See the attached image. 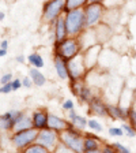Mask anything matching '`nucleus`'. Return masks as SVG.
Masks as SVG:
<instances>
[{
  "instance_id": "obj_1",
  "label": "nucleus",
  "mask_w": 136,
  "mask_h": 153,
  "mask_svg": "<svg viewBox=\"0 0 136 153\" xmlns=\"http://www.w3.org/2000/svg\"><path fill=\"white\" fill-rule=\"evenodd\" d=\"M65 25H67V32H68V34L74 36V34H76V33H79L80 29L86 25L85 11L80 8L67 11Z\"/></svg>"
},
{
  "instance_id": "obj_2",
  "label": "nucleus",
  "mask_w": 136,
  "mask_h": 153,
  "mask_svg": "<svg viewBox=\"0 0 136 153\" xmlns=\"http://www.w3.org/2000/svg\"><path fill=\"white\" fill-rule=\"evenodd\" d=\"M60 138L68 149L74 150V152H83V150H85V141H83L82 137H80L79 134H76L72 128L63 130V133L60 134Z\"/></svg>"
},
{
  "instance_id": "obj_3",
  "label": "nucleus",
  "mask_w": 136,
  "mask_h": 153,
  "mask_svg": "<svg viewBox=\"0 0 136 153\" xmlns=\"http://www.w3.org/2000/svg\"><path fill=\"white\" fill-rule=\"evenodd\" d=\"M38 128H26V130H21L16 131L12 137V142L18 149H26V148L33 143L35 140H37V135L40 131H37Z\"/></svg>"
},
{
  "instance_id": "obj_4",
  "label": "nucleus",
  "mask_w": 136,
  "mask_h": 153,
  "mask_svg": "<svg viewBox=\"0 0 136 153\" xmlns=\"http://www.w3.org/2000/svg\"><path fill=\"white\" fill-rule=\"evenodd\" d=\"M67 0H49L46 1L44 7V19L46 22H52L53 19L61 14L64 8H65Z\"/></svg>"
},
{
  "instance_id": "obj_5",
  "label": "nucleus",
  "mask_w": 136,
  "mask_h": 153,
  "mask_svg": "<svg viewBox=\"0 0 136 153\" xmlns=\"http://www.w3.org/2000/svg\"><path fill=\"white\" fill-rule=\"evenodd\" d=\"M78 49H79V44L72 38H68V40H64V41L60 42L59 48H57V55L61 56L63 59H65V60L67 59L70 60L71 57L76 56Z\"/></svg>"
},
{
  "instance_id": "obj_6",
  "label": "nucleus",
  "mask_w": 136,
  "mask_h": 153,
  "mask_svg": "<svg viewBox=\"0 0 136 153\" xmlns=\"http://www.w3.org/2000/svg\"><path fill=\"white\" fill-rule=\"evenodd\" d=\"M102 6L99 3H90L85 10L86 15V26H93L99 21L102 15Z\"/></svg>"
},
{
  "instance_id": "obj_7",
  "label": "nucleus",
  "mask_w": 136,
  "mask_h": 153,
  "mask_svg": "<svg viewBox=\"0 0 136 153\" xmlns=\"http://www.w3.org/2000/svg\"><path fill=\"white\" fill-rule=\"evenodd\" d=\"M83 60H85V57L83 56H76V57L74 56V57H71L70 62H68V64H67L70 78H72L74 81L78 79V78L83 74V71H85L86 64H83Z\"/></svg>"
},
{
  "instance_id": "obj_8",
  "label": "nucleus",
  "mask_w": 136,
  "mask_h": 153,
  "mask_svg": "<svg viewBox=\"0 0 136 153\" xmlns=\"http://www.w3.org/2000/svg\"><path fill=\"white\" fill-rule=\"evenodd\" d=\"M37 141L38 143H41V145H44L45 148H48V149H52V148H54V145H56V141H57V134L54 133L52 128H49V130H46V128H42V131H40L37 135Z\"/></svg>"
},
{
  "instance_id": "obj_9",
  "label": "nucleus",
  "mask_w": 136,
  "mask_h": 153,
  "mask_svg": "<svg viewBox=\"0 0 136 153\" xmlns=\"http://www.w3.org/2000/svg\"><path fill=\"white\" fill-rule=\"evenodd\" d=\"M22 115H23V112H21V111H10V112L3 114L0 116V128H3V130L14 128L15 123L21 119Z\"/></svg>"
},
{
  "instance_id": "obj_10",
  "label": "nucleus",
  "mask_w": 136,
  "mask_h": 153,
  "mask_svg": "<svg viewBox=\"0 0 136 153\" xmlns=\"http://www.w3.org/2000/svg\"><path fill=\"white\" fill-rule=\"evenodd\" d=\"M48 127L52 128V130H54V131L72 128L68 122L63 120V119H60L59 116H54V115H48Z\"/></svg>"
},
{
  "instance_id": "obj_11",
  "label": "nucleus",
  "mask_w": 136,
  "mask_h": 153,
  "mask_svg": "<svg viewBox=\"0 0 136 153\" xmlns=\"http://www.w3.org/2000/svg\"><path fill=\"white\" fill-rule=\"evenodd\" d=\"M54 68H56L57 74H59V76H60L61 79H67V78L70 76V74H68V67H67V64H65V59H63V57L59 56V55H57L56 59H54Z\"/></svg>"
},
{
  "instance_id": "obj_12",
  "label": "nucleus",
  "mask_w": 136,
  "mask_h": 153,
  "mask_svg": "<svg viewBox=\"0 0 136 153\" xmlns=\"http://www.w3.org/2000/svg\"><path fill=\"white\" fill-rule=\"evenodd\" d=\"M33 126L38 130L48 127V115L45 112H35L33 115Z\"/></svg>"
},
{
  "instance_id": "obj_13",
  "label": "nucleus",
  "mask_w": 136,
  "mask_h": 153,
  "mask_svg": "<svg viewBox=\"0 0 136 153\" xmlns=\"http://www.w3.org/2000/svg\"><path fill=\"white\" fill-rule=\"evenodd\" d=\"M90 108L93 109V112H94L95 115H98V116H105V115L108 114V107L99 99H93L91 102H90Z\"/></svg>"
},
{
  "instance_id": "obj_14",
  "label": "nucleus",
  "mask_w": 136,
  "mask_h": 153,
  "mask_svg": "<svg viewBox=\"0 0 136 153\" xmlns=\"http://www.w3.org/2000/svg\"><path fill=\"white\" fill-rule=\"evenodd\" d=\"M108 114L114 119H121L125 120L128 118V109L121 108V107H114V105H109L108 107Z\"/></svg>"
},
{
  "instance_id": "obj_15",
  "label": "nucleus",
  "mask_w": 136,
  "mask_h": 153,
  "mask_svg": "<svg viewBox=\"0 0 136 153\" xmlns=\"http://www.w3.org/2000/svg\"><path fill=\"white\" fill-rule=\"evenodd\" d=\"M67 34H68V32H67L65 19H64V18H59V19H57V22H56V38H57V41L64 40Z\"/></svg>"
},
{
  "instance_id": "obj_16",
  "label": "nucleus",
  "mask_w": 136,
  "mask_h": 153,
  "mask_svg": "<svg viewBox=\"0 0 136 153\" xmlns=\"http://www.w3.org/2000/svg\"><path fill=\"white\" fill-rule=\"evenodd\" d=\"M30 127H33V120L30 118H27V116H25V115H22L21 119L14 126V130L21 131V130H26V128H30Z\"/></svg>"
},
{
  "instance_id": "obj_17",
  "label": "nucleus",
  "mask_w": 136,
  "mask_h": 153,
  "mask_svg": "<svg viewBox=\"0 0 136 153\" xmlns=\"http://www.w3.org/2000/svg\"><path fill=\"white\" fill-rule=\"evenodd\" d=\"M30 78H32L33 83H35L37 86H42L45 82H46V79H45V76H44V74L40 73V71L37 70V67L30 70Z\"/></svg>"
},
{
  "instance_id": "obj_18",
  "label": "nucleus",
  "mask_w": 136,
  "mask_h": 153,
  "mask_svg": "<svg viewBox=\"0 0 136 153\" xmlns=\"http://www.w3.org/2000/svg\"><path fill=\"white\" fill-rule=\"evenodd\" d=\"M89 0H67L65 3V11H70V10H75V8H80L83 4H86Z\"/></svg>"
},
{
  "instance_id": "obj_19",
  "label": "nucleus",
  "mask_w": 136,
  "mask_h": 153,
  "mask_svg": "<svg viewBox=\"0 0 136 153\" xmlns=\"http://www.w3.org/2000/svg\"><path fill=\"white\" fill-rule=\"evenodd\" d=\"M25 150L27 153H46L49 149H48V148H45L44 145H41V143L35 142L34 145H32V146H27Z\"/></svg>"
},
{
  "instance_id": "obj_20",
  "label": "nucleus",
  "mask_w": 136,
  "mask_h": 153,
  "mask_svg": "<svg viewBox=\"0 0 136 153\" xmlns=\"http://www.w3.org/2000/svg\"><path fill=\"white\" fill-rule=\"evenodd\" d=\"M29 62L33 64L34 67H37V68H40V67H44V60H42V57L41 55H38V53H32V55H29Z\"/></svg>"
},
{
  "instance_id": "obj_21",
  "label": "nucleus",
  "mask_w": 136,
  "mask_h": 153,
  "mask_svg": "<svg viewBox=\"0 0 136 153\" xmlns=\"http://www.w3.org/2000/svg\"><path fill=\"white\" fill-rule=\"evenodd\" d=\"M98 149V141L94 140V138H87L85 140V150L87 152H94V150Z\"/></svg>"
},
{
  "instance_id": "obj_22",
  "label": "nucleus",
  "mask_w": 136,
  "mask_h": 153,
  "mask_svg": "<svg viewBox=\"0 0 136 153\" xmlns=\"http://www.w3.org/2000/svg\"><path fill=\"white\" fill-rule=\"evenodd\" d=\"M72 122H74V126H76V127H79V128H83L87 124V120L85 118H82V116H78V115L72 119Z\"/></svg>"
},
{
  "instance_id": "obj_23",
  "label": "nucleus",
  "mask_w": 136,
  "mask_h": 153,
  "mask_svg": "<svg viewBox=\"0 0 136 153\" xmlns=\"http://www.w3.org/2000/svg\"><path fill=\"white\" fill-rule=\"evenodd\" d=\"M123 130L125 131V134H127L128 137H135L136 135V128L133 127L132 124H123Z\"/></svg>"
},
{
  "instance_id": "obj_24",
  "label": "nucleus",
  "mask_w": 136,
  "mask_h": 153,
  "mask_svg": "<svg viewBox=\"0 0 136 153\" xmlns=\"http://www.w3.org/2000/svg\"><path fill=\"white\" fill-rule=\"evenodd\" d=\"M82 100H90V89L89 88H86V86H82V89H80L79 94H78Z\"/></svg>"
},
{
  "instance_id": "obj_25",
  "label": "nucleus",
  "mask_w": 136,
  "mask_h": 153,
  "mask_svg": "<svg viewBox=\"0 0 136 153\" xmlns=\"http://www.w3.org/2000/svg\"><path fill=\"white\" fill-rule=\"evenodd\" d=\"M104 3L106 7H118L124 3V0H104Z\"/></svg>"
},
{
  "instance_id": "obj_26",
  "label": "nucleus",
  "mask_w": 136,
  "mask_h": 153,
  "mask_svg": "<svg viewBox=\"0 0 136 153\" xmlns=\"http://www.w3.org/2000/svg\"><path fill=\"white\" fill-rule=\"evenodd\" d=\"M109 134L110 135H113V137H121L124 134V130H123V127H112V128H109Z\"/></svg>"
},
{
  "instance_id": "obj_27",
  "label": "nucleus",
  "mask_w": 136,
  "mask_h": 153,
  "mask_svg": "<svg viewBox=\"0 0 136 153\" xmlns=\"http://www.w3.org/2000/svg\"><path fill=\"white\" fill-rule=\"evenodd\" d=\"M128 118L131 120V124H132L133 127L136 128V111L135 109H128Z\"/></svg>"
},
{
  "instance_id": "obj_28",
  "label": "nucleus",
  "mask_w": 136,
  "mask_h": 153,
  "mask_svg": "<svg viewBox=\"0 0 136 153\" xmlns=\"http://www.w3.org/2000/svg\"><path fill=\"white\" fill-rule=\"evenodd\" d=\"M87 124H89V127L90 128H93V130H95V131H102V126L98 123V122H95V120H89L87 122Z\"/></svg>"
},
{
  "instance_id": "obj_29",
  "label": "nucleus",
  "mask_w": 136,
  "mask_h": 153,
  "mask_svg": "<svg viewBox=\"0 0 136 153\" xmlns=\"http://www.w3.org/2000/svg\"><path fill=\"white\" fill-rule=\"evenodd\" d=\"M11 90H12V85H11V82L4 83L3 88H0V92L1 93H10Z\"/></svg>"
},
{
  "instance_id": "obj_30",
  "label": "nucleus",
  "mask_w": 136,
  "mask_h": 153,
  "mask_svg": "<svg viewBox=\"0 0 136 153\" xmlns=\"http://www.w3.org/2000/svg\"><path fill=\"white\" fill-rule=\"evenodd\" d=\"M113 148H114V149H117V150H120V152H124V153H128V152H129L127 148L123 146V145H120V143H113Z\"/></svg>"
},
{
  "instance_id": "obj_31",
  "label": "nucleus",
  "mask_w": 136,
  "mask_h": 153,
  "mask_svg": "<svg viewBox=\"0 0 136 153\" xmlns=\"http://www.w3.org/2000/svg\"><path fill=\"white\" fill-rule=\"evenodd\" d=\"M11 85H12V90H18L22 86V83H21L19 79H14V81H11Z\"/></svg>"
},
{
  "instance_id": "obj_32",
  "label": "nucleus",
  "mask_w": 136,
  "mask_h": 153,
  "mask_svg": "<svg viewBox=\"0 0 136 153\" xmlns=\"http://www.w3.org/2000/svg\"><path fill=\"white\" fill-rule=\"evenodd\" d=\"M63 108H64V109H68V111H71V109L74 108V102L71 101V100H67V101L63 104Z\"/></svg>"
},
{
  "instance_id": "obj_33",
  "label": "nucleus",
  "mask_w": 136,
  "mask_h": 153,
  "mask_svg": "<svg viewBox=\"0 0 136 153\" xmlns=\"http://www.w3.org/2000/svg\"><path fill=\"white\" fill-rule=\"evenodd\" d=\"M11 76H12V75H11V74H6V75H3V76H1V83H3V85H4V83H8V82H11Z\"/></svg>"
},
{
  "instance_id": "obj_34",
  "label": "nucleus",
  "mask_w": 136,
  "mask_h": 153,
  "mask_svg": "<svg viewBox=\"0 0 136 153\" xmlns=\"http://www.w3.org/2000/svg\"><path fill=\"white\" fill-rule=\"evenodd\" d=\"M22 85L25 86V88H32V81H30V78H29V76H26L25 79L22 81Z\"/></svg>"
},
{
  "instance_id": "obj_35",
  "label": "nucleus",
  "mask_w": 136,
  "mask_h": 153,
  "mask_svg": "<svg viewBox=\"0 0 136 153\" xmlns=\"http://www.w3.org/2000/svg\"><path fill=\"white\" fill-rule=\"evenodd\" d=\"M0 47L3 48V49H7V47H8V42H7L6 40H4V41H1V42H0Z\"/></svg>"
},
{
  "instance_id": "obj_36",
  "label": "nucleus",
  "mask_w": 136,
  "mask_h": 153,
  "mask_svg": "<svg viewBox=\"0 0 136 153\" xmlns=\"http://www.w3.org/2000/svg\"><path fill=\"white\" fill-rule=\"evenodd\" d=\"M4 55H7V49H3L0 47V56H4Z\"/></svg>"
},
{
  "instance_id": "obj_37",
  "label": "nucleus",
  "mask_w": 136,
  "mask_h": 153,
  "mask_svg": "<svg viewBox=\"0 0 136 153\" xmlns=\"http://www.w3.org/2000/svg\"><path fill=\"white\" fill-rule=\"evenodd\" d=\"M75 116H76V114L74 112V109H71V112H70V118H71V119H74Z\"/></svg>"
},
{
  "instance_id": "obj_38",
  "label": "nucleus",
  "mask_w": 136,
  "mask_h": 153,
  "mask_svg": "<svg viewBox=\"0 0 136 153\" xmlns=\"http://www.w3.org/2000/svg\"><path fill=\"white\" fill-rule=\"evenodd\" d=\"M16 60L21 62V63H23V62H25V57H23V56H18V57H16Z\"/></svg>"
},
{
  "instance_id": "obj_39",
  "label": "nucleus",
  "mask_w": 136,
  "mask_h": 153,
  "mask_svg": "<svg viewBox=\"0 0 136 153\" xmlns=\"http://www.w3.org/2000/svg\"><path fill=\"white\" fill-rule=\"evenodd\" d=\"M90 3H101V1H104V0H89Z\"/></svg>"
},
{
  "instance_id": "obj_40",
  "label": "nucleus",
  "mask_w": 136,
  "mask_h": 153,
  "mask_svg": "<svg viewBox=\"0 0 136 153\" xmlns=\"http://www.w3.org/2000/svg\"><path fill=\"white\" fill-rule=\"evenodd\" d=\"M3 18H4V14L1 13V11H0V21H1V19H3Z\"/></svg>"
},
{
  "instance_id": "obj_41",
  "label": "nucleus",
  "mask_w": 136,
  "mask_h": 153,
  "mask_svg": "<svg viewBox=\"0 0 136 153\" xmlns=\"http://www.w3.org/2000/svg\"><path fill=\"white\" fill-rule=\"evenodd\" d=\"M12 1H15V0H12Z\"/></svg>"
}]
</instances>
